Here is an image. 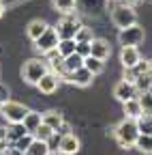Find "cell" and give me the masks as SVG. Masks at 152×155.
Wrapping results in <instances>:
<instances>
[{
	"mask_svg": "<svg viewBox=\"0 0 152 155\" xmlns=\"http://www.w3.org/2000/svg\"><path fill=\"white\" fill-rule=\"evenodd\" d=\"M139 125H137V121L135 119H126L122 121V123H118L116 127L111 129V136L116 138V142L122 147V149H131V147H135V142H137V138H139Z\"/></svg>",
	"mask_w": 152,
	"mask_h": 155,
	"instance_id": "1",
	"label": "cell"
},
{
	"mask_svg": "<svg viewBox=\"0 0 152 155\" xmlns=\"http://www.w3.org/2000/svg\"><path fill=\"white\" fill-rule=\"evenodd\" d=\"M49 71V65L45 61H41V58H30V61H26L24 69H22V75H24V80L28 84H39V80Z\"/></svg>",
	"mask_w": 152,
	"mask_h": 155,
	"instance_id": "2",
	"label": "cell"
},
{
	"mask_svg": "<svg viewBox=\"0 0 152 155\" xmlns=\"http://www.w3.org/2000/svg\"><path fill=\"white\" fill-rule=\"evenodd\" d=\"M111 22L118 28H129L133 24H137V15L133 11V7H129L124 2V5H118V7L111 9Z\"/></svg>",
	"mask_w": 152,
	"mask_h": 155,
	"instance_id": "3",
	"label": "cell"
},
{
	"mask_svg": "<svg viewBox=\"0 0 152 155\" xmlns=\"http://www.w3.org/2000/svg\"><path fill=\"white\" fill-rule=\"evenodd\" d=\"M30 110L24 104H17V101H11V99L0 106V114L7 119V123H24V116Z\"/></svg>",
	"mask_w": 152,
	"mask_h": 155,
	"instance_id": "4",
	"label": "cell"
},
{
	"mask_svg": "<svg viewBox=\"0 0 152 155\" xmlns=\"http://www.w3.org/2000/svg\"><path fill=\"white\" fill-rule=\"evenodd\" d=\"M79 26L82 24H79L77 15H75V11H73V13H64V17L56 24V30H58V37L60 39H75Z\"/></svg>",
	"mask_w": 152,
	"mask_h": 155,
	"instance_id": "5",
	"label": "cell"
},
{
	"mask_svg": "<svg viewBox=\"0 0 152 155\" xmlns=\"http://www.w3.org/2000/svg\"><path fill=\"white\" fill-rule=\"evenodd\" d=\"M58 41H60V37H58V30H56V26L51 28V26H47V30L36 39V50H39L41 54H47V52H51V50H56L58 48Z\"/></svg>",
	"mask_w": 152,
	"mask_h": 155,
	"instance_id": "6",
	"label": "cell"
},
{
	"mask_svg": "<svg viewBox=\"0 0 152 155\" xmlns=\"http://www.w3.org/2000/svg\"><path fill=\"white\" fill-rule=\"evenodd\" d=\"M118 41H120V45H139L144 41V28L139 24H133L129 28H120Z\"/></svg>",
	"mask_w": 152,
	"mask_h": 155,
	"instance_id": "7",
	"label": "cell"
},
{
	"mask_svg": "<svg viewBox=\"0 0 152 155\" xmlns=\"http://www.w3.org/2000/svg\"><path fill=\"white\" fill-rule=\"evenodd\" d=\"M113 97H116L118 101H129V99H133V97H139V91H137V86H135V82H129V80H122L113 86Z\"/></svg>",
	"mask_w": 152,
	"mask_h": 155,
	"instance_id": "8",
	"label": "cell"
},
{
	"mask_svg": "<svg viewBox=\"0 0 152 155\" xmlns=\"http://www.w3.org/2000/svg\"><path fill=\"white\" fill-rule=\"evenodd\" d=\"M60 80H62L60 75H56L54 71H47V73L41 78V80H39L36 88H39V93H43V95H51V93H56V91H58Z\"/></svg>",
	"mask_w": 152,
	"mask_h": 155,
	"instance_id": "9",
	"label": "cell"
},
{
	"mask_svg": "<svg viewBox=\"0 0 152 155\" xmlns=\"http://www.w3.org/2000/svg\"><path fill=\"white\" fill-rule=\"evenodd\" d=\"M64 80H69L71 84H75V86H90L92 84V80H94V73L92 71H88L86 67H79V69H75V71H71Z\"/></svg>",
	"mask_w": 152,
	"mask_h": 155,
	"instance_id": "10",
	"label": "cell"
},
{
	"mask_svg": "<svg viewBox=\"0 0 152 155\" xmlns=\"http://www.w3.org/2000/svg\"><path fill=\"white\" fill-rule=\"evenodd\" d=\"M139 61H141V54H139L137 45H122V52H120V63H122L124 67H135Z\"/></svg>",
	"mask_w": 152,
	"mask_h": 155,
	"instance_id": "11",
	"label": "cell"
},
{
	"mask_svg": "<svg viewBox=\"0 0 152 155\" xmlns=\"http://www.w3.org/2000/svg\"><path fill=\"white\" fill-rule=\"evenodd\" d=\"M79 151V138L75 134H67L62 136V140H60V153L64 155H75Z\"/></svg>",
	"mask_w": 152,
	"mask_h": 155,
	"instance_id": "12",
	"label": "cell"
},
{
	"mask_svg": "<svg viewBox=\"0 0 152 155\" xmlns=\"http://www.w3.org/2000/svg\"><path fill=\"white\" fill-rule=\"evenodd\" d=\"M111 54V48L105 39H92V56L101 58V61H107Z\"/></svg>",
	"mask_w": 152,
	"mask_h": 155,
	"instance_id": "13",
	"label": "cell"
},
{
	"mask_svg": "<svg viewBox=\"0 0 152 155\" xmlns=\"http://www.w3.org/2000/svg\"><path fill=\"white\" fill-rule=\"evenodd\" d=\"M124 106V114L129 116V119H139V116L144 114V108H141V104H139V97H133V99H129V101H124L122 104Z\"/></svg>",
	"mask_w": 152,
	"mask_h": 155,
	"instance_id": "14",
	"label": "cell"
},
{
	"mask_svg": "<svg viewBox=\"0 0 152 155\" xmlns=\"http://www.w3.org/2000/svg\"><path fill=\"white\" fill-rule=\"evenodd\" d=\"M43 123V114L41 112H34V110H30L26 116H24V127H26V131L28 134H34L36 129H39V125Z\"/></svg>",
	"mask_w": 152,
	"mask_h": 155,
	"instance_id": "15",
	"label": "cell"
},
{
	"mask_svg": "<svg viewBox=\"0 0 152 155\" xmlns=\"http://www.w3.org/2000/svg\"><path fill=\"white\" fill-rule=\"evenodd\" d=\"M26 134H28V131H26L24 123H9V125H7V142L13 144L15 140H20L22 136H26Z\"/></svg>",
	"mask_w": 152,
	"mask_h": 155,
	"instance_id": "16",
	"label": "cell"
},
{
	"mask_svg": "<svg viewBox=\"0 0 152 155\" xmlns=\"http://www.w3.org/2000/svg\"><path fill=\"white\" fill-rule=\"evenodd\" d=\"M45 30H47V24L43 22V19H32V22L28 24V28H26V35L32 39V41H36Z\"/></svg>",
	"mask_w": 152,
	"mask_h": 155,
	"instance_id": "17",
	"label": "cell"
},
{
	"mask_svg": "<svg viewBox=\"0 0 152 155\" xmlns=\"http://www.w3.org/2000/svg\"><path fill=\"white\" fill-rule=\"evenodd\" d=\"M43 123L49 125V127L56 131V129L64 123V116H62L60 112H56V110H47V112H43Z\"/></svg>",
	"mask_w": 152,
	"mask_h": 155,
	"instance_id": "18",
	"label": "cell"
},
{
	"mask_svg": "<svg viewBox=\"0 0 152 155\" xmlns=\"http://www.w3.org/2000/svg\"><path fill=\"white\" fill-rule=\"evenodd\" d=\"M84 67L88 69V71H92L94 75H99L103 69H105V61H101V58H97V56H86L84 58Z\"/></svg>",
	"mask_w": 152,
	"mask_h": 155,
	"instance_id": "19",
	"label": "cell"
},
{
	"mask_svg": "<svg viewBox=\"0 0 152 155\" xmlns=\"http://www.w3.org/2000/svg\"><path fill=\"white\" fill-rule=\"evenodd\" d=\"M51 151H49V147H47V142L45 140H32V144L28 147V151H26V155H49Z\"/></svg>",
	"mask_w": 152,
	"mask_h": 155,
	"instance_id": "20",
	"label": "cell"
},
{
	"mask_svg": "<svg viewBox=\"0 0 152 155\" xmlns=\"http://www.w3.org/2000/svg\"><path fill=\"white\" fill-rule=\"evenodd\" d=\"M51 7L58 13H73L75 7H77V0H51Z\"/></svg>",
	"mask_w": 152,
	"mask_h": 155,
	"instance_id": "21",
	"label": "cell"
},
{
	"mask_svg": "<svg viewBox=\"0 0 152 155\" xmlns=\"http://www.w3.org/2000/svg\"><path fill=\"white\" fill-rule=\"evenodd\" d=\"M64 67H67L69 73L75 71V69H79V67H84V56H79L77 52H73V54L64 56Z\"/></svg>",
	"mask_w": 152,
	"mask_h": 155,
	"instance_id": "22",
	"label": "cell"
},
{
	"mask_svg": "<svg viewBox=\"0 0 152 155\" xmlns=\"http://www.w3.org/2000/svg\"><path fill=\"white\" fill-rule=\"evenodd\" d=\"M135 149H139L141 153H152V134H139V138L135 142Z\"/></svg>",
	"mask_w": 152,
	"mask_h": 155,
	"instance_id": "23",
	"label": "cell"
},
{
	"mask_svg": "<svg viewBox=\"0 0 152 155\" xmlns=\"http://www.w3.org/2000/svg\"><path fill=\"white\" fill-rule=\"evenodd\" d=\"M75 48H77V41H75V39H60V41H58V52H60L62 58L73 54Z\"/></svg>",
	"mask_w": 152,
	"mask_h": 155,
	"instance_id": "24",
	"label": "cell"
},
{
	"mask_svg": "<svg viewBox=\"0 0 152 155\" xmlns=\"http://www.w3.org/2000/svg\"><path fill=\"white\" fill-rule=\"evenodd\" d=\"M135 86H137V91H139V93H148V91H150V86H152V75H150V73L139 75L137 80H135Z\"/></svg>",
	"mask_w": 152,
	"mask_h": 155,
	"instance_id": "25",
	"label": "cell"
},
{
	"mask_svg": "<svg viewBox=\"0 0 152 155\" xmlns=\"http://www.w3.org/2000/svg\"><path fill=\"white\" fill-rule=\"evenodd\" d=\"M137 125L141 134H152V114H141L137 119Z\"/></svg>",
	"mask_w": 152,
	"mask_h": 155,
	"instance_id": "26",
	"label": "cell"
},
{
	"mask_svg": "<svg viewBox=\"0 0 152 155\" xmlns=\"http://www.w3.org/2000/svg\"><path fill=\"white\" fill-rule=\"evenodd\" d=\"M94 39V32H92V28H88V26H79V30H77V35H75V41L77 43H82V41H92Z\"/></svg>",
	"mask_w": 152,
	"mask_h": 155,
	"instance_id": "27",
	"label": "cell"
},
{
	"mask_svg": "<svg viewBox=\"0 0 152 155\" xmlns=\"http://www.w3.org/2000/svg\"><path fill=\"white\" fill-rule=\"evenodd\" d=\"M51 134H54V129H51L49 125L41 123V125H39V129L34 131V138H36V140H45V142H47V140L51 138Z\"/></svg>",
	"mask_w": 152,
	"mask_h": 155,
	"instance_id": "28",
	"label": "cell"
},
{
	"mask_svg": "<svg viewBox=\"0 0 152 155\" xmlns=\"http://www.w3.org/2000/svg\"><path fill=\"white\" fill-rule=\"evenodd\" d=\"M32 140H34V134H26V136H22L20 140H15V142H13V147L26 153V151H28V147L32 144Z\"/></svg>",
	"mask_w": 152,
	"mask_h": 155,
	"instance_id": "29",
	"label": "cell"
},
{
	"mask_svg": "<svg viewBox=\"0 0 152 155\" xmlns=\"http://www.w3.org/2000/svg\"><path fill=\"white\" fill-rule=\"evenodd\" d=\"M139 104L144 108V114H152V95L150 93H139Z\"/></svg>",
	"mask_w": 152,
	"mask_h": 155,
	"instance_id": "30",
	"label": "cell"
},
{
	"mask_svg": "<svg viewBox=\"0 0 152 155\" xmlns=\"http://www.w3.org/2000/svg\"><path fill=\"white\" fill-rule=\"evenodd\" d=\"M60 140H62V136H60L58 131H54V134H51V138L47 140V147H49L51 153H60Z\"/></svg>",
	"mask_w": 152,
	"mask_h": 155,
	"instance_id": "31",
	"label": "cell"
},
{
	"mask_svg": "<svg viewBox=\"0 0 152 155\" xmlns=\"http://www.w3.org/2000/svg\"><path fill=\"white\" fill-rule=\"evenodd\" d=\"M75 52H77L79 56H90L92 54V41H82V43H77V48H75Z\"/></svg>",
	"mask_w": 152,
	"mask_h": 155,
	"instance_id": "32",
	"label": "cell"
},
{
	"mask_svg": "<svg viewBox=\"0 0 152 155\" xmlns=\"http://www.w3.org/2000/svg\"><path fill=\"white\" fill-rule=\"evenodd\" d=\"M5 101H9V88L5 84H0V106H2Z\"/></svg>",
	"mask_w": 152,
	"mask_h": 155,
	"instance_id": "33",
	"label": "cell"
},
{
	"mask_svg": "<svg viewBox=\"0 0 152 155\" xmlns=\"http://www.w3.org/2000/svg\"><path fill=\"white\" fill-rule=\"evenodd\" d=\"M2 155H26V153H24V151H20V149H15L13 144H9V147L5 149V153H2Z\"/></svg>",
	"mask_w": 152,
	"mask_h": 155,
	"instance_id": "34",
	"label": "cell"
},
{
	"mask_svg": "<svg viewBox=\"0 0 152 155\" xmlns=\"http://www.w3.org/2000/svg\"><path fill=\"white\" fill-rule=\"evenodd\" d=\"M56 131H58L60 136H67V134H71V125H69V123L64 121V123H62V125H60L58 129H56Z\"/></svg>",
	"mask_w": 152,
	"mask_h": 155,
	"instance_id": "35",
	"label": "cell"
},
{
	"mask_svg": "<svg viewBox=\"0 0 152 155\" xmlns=\"http://www.w3.org/2000/svg\"><path fill=\"white\" fill-rule=\"evenodd\" d=\"M124 2H126L129 7H137L139 2H144V0H124Z\"/></svg>",
	"mask_w": 152,
	"mask_h": 155,
	"instance_id": "36",
	"label": "cell"
},
{
	"mask_svg": "<svg viewBox=\"0 0 152 155\" xmlns=\"http://www.w3.org/2000/svg\"><path fill=\"white\" fill-rule=\"evenodd\" d=\"M0 140L7 142V127H0Z\"/></svg>",
	"mask_w": 152,
	"mask_h": 155,
	"instance_id": "37",
	"label": "cell"
},
{
	"mask_svg": "<svg viewBox=\"0 0 152 155\" xmlns=\"http://www.w3.org/2000/svg\"><path fill=\"white\" fill-rule=\"evenodd\" d=\"M9 147V142H5V140H0V155H2L5 153V149Z\"/></svg>",
	"mask_w": 152,
	"mask_h": 155,
	"instance_id": "38",
	"label": "cell"
},
{
	"mask_svg": "<svg viewBox=\"0 0 152 155\" xmlns=\"http://www.w3.org/2000/svg\"><path fill=\"white\" fill-rule=\"evenodd\" d=\"M5 15V5H2V0H0V17Z\"/></svg>",
	"mask_w": 152,
	"mask_h": 155,
	"instance_id": "39",
	"label": "cell"
},
{
	"mask_svg": "<svg viewBox=\"0 0 152 155\" xmlns=\"http://www.w3.org/2000/svg\"><path fill=\"white\" fill-rule=\"evenodd\" d=\"M148 93H150V95H152V86H150V91H148Z\"/></svg>",
	"mask_w": 152,
	"mask_h": 155,
	"instance_id": "40",
	"label": "cell"
},
{
	"mask_svg": "<svg viewBox=\"0 0 152 155\" xmlns=\"http://www.w3.org/2000/svg\"><path fill=\"white\" fill-rule=\"evenodd\" d=\"M116 2H124V0H116Z\"/></svg>",
	"mask_w": 152,
	"mask_h": 155,
	"instance_id": "41",
	"label": "cell"
}]
</instances>
